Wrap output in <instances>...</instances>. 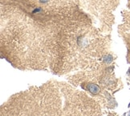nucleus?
<instances>
[{
    "label": "nucleus",
    "mask_w": 130,
    "mask_h": 116,
    "mask_svg": "<svg viewBox=\"0 0 130 116\" xmlns=\"http://www.w3.org/2000/svg\"><path fill=\"white\" fill-rule=\"evenodd\" d=\"M87 89L89 90L90 92L94 94H96L100 92V87H99V86H97L96 84H89L88 85V87H87Z\"/></svg>",
    "instance_id": "nucleus-1"
}]
</instances>
